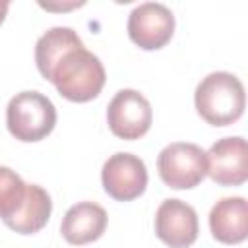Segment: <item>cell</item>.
I'll use <instances>...</instances> for the list:
<instances>
[{"instance_id": "3", "label": "cell", "mask_w": 248, "mask_h": 248, "mask_svg": "<svg viewBox=\"0 0 248 248\" xmlns=\"http://www.w3.org/2000/svg\"><path fill=\"white\" fill-rule=\"evenodd\" d=\"M6 124L16 140L25 143L41 141L56 126V108L46 95L39 91H21L8 103Z\"/></svg>"}, {"instance_id": "8", "label": "cell", "mask_w": 248, "mask_h": 248, "mask_svg": "<svg viewBox=\"0 0 248 248\" xmlns=\"http://www.w3.org/2000/svg\"><path fill=\"white\" fill-rule=\"evenodd\" d=\"M205 155L207 174L219 186H240L248 180V145L244 138H221Z\"/></svg>"}, {"instance_id": "4", "label": "cell", "mask_w": 248, "mask_h": 248, "mask_svg": "<svg viewBox=\"0 0 248 248\" xmlns=\"http://www.w3.org/2000/svg\"><path fill=\"white\" fill-rule=\"evenodd\" d=\"M161 180L174 190H190L207 174L205 151L190 141H174L161 149L157 157Z\"/></svg>"}, {"instance_id": "5", "label": "cell", "mask_w": 248, "mask_h": 248, "mask_svg": "<svg viewBox=\"0 0 248 248\" xmlns=\"http://www.w3.org/2000/svg\"><path fill=\"white\" fill-rule=\"evenodd\" d=\"M107 122L110 132L120 140H140L153 122L149 101L136 89H120L107 107Z\"/></svg>"}, {"instance_id": "2", "label": "cell", "mask_w": 248, "mask_h": 248, "mask_svg": "<svg viewBox=\"0 0 248 248\" xmlns=\"http://www.w3.org/2000/svg\"><path fill=\"white\" fill-rule=\"evenodd\" d=\"M194 105L198 114L211 126L236 122L246 107L242 81L231 72H211L196 87Z\"/></svg>"}, {"instance_id": "15", "label": "cell", "mask_w": 248, "mask_h": 248, "mask_svg": "<svg viewBox=\"0 0 248 248\" xmlns=\"http://www.w3.org/2000/svg\"><path fill=\"white\" fill-rule=\"evenodd\" d=\"M8 8H10V2H0V23L4 21V17L8 14Z\"/></svg>"}, {"instance_id": "12", "label": "cell", "mask_w": 248, "mask_h": 248, "mask_svg": "<svg viewBox=\"0 0 248 248\" xmlns=\"http://www.w3.org/2000/svg\"><path fill=\"white\" fill-rule=\"evenodd\" d=\"M31 190L33 184H25L16 170L0 165V219L8 229L25 209Z\"/></svg>"}, {"instance_id": "10", "label": "cell", "mask_w": 248, "mask_h": 248, "mask_svg": "<svg viewBox=\"0 0 248 248\" xmlns=\"http://www.w3.org/2000/svg\"><path fill=\"white\" fill-rule=\"evenodd\" d=\"M107 211L95 202H78L72 205L60 225V232L68 244L83 246L99 240L107 229Z\"/></svg>"}, {"instance_id": "7", "label": "cell", "mask_w": 248, "mask_h": 248, "mask_svg": "<svg viewBox=\"0 0 248 248\" xmlns=\"http://www.w3.org/2000/svg\"><path fill=\"white\" fill-rule=\"evenodd\" d=\"M174 33V16L161 2H143L128 16V37L143 50L163 48Z\"/></svg>"}, {"instance_id": "14", "label": "cell", "mask_w": 248, "mask_h": 248, "mask_svg": "<svg viewBox=\"0 0 248 248\" xmlns=\"http://www.w3.org/2000/svg\"><path fill=\"white\" fill-rule=\"evenodd\" d=\"M39 6L41 8H45V10H72V8H79V6H83V2H70V4H45V2H39Z\"/></svg>"}, {"instance_id": "13", "label": "cell", "mask_w": 248, "mask_h": 248, "mask_svg": "<svg viewBox=\"0 0 248 248\" xmlns=\"http://www.w3.org/2000/svg\"><path fill=\"white\" fill-rule=\"evenodd\" d=\"M50 211H52V202H50L48 192L41 188L39 184H33L31 198L25 209L21 211V215L16 219V223L10 229L19 234H35L48 223Z\"/></svg>"}, {"instance_id": "9", "label": "cell", "mask_w": 248, "mask_h": 248, "mask_svg": "<svg viewBox=\"0 0 248 248\" xmlns=\"http://www.w3.org/2000/svg\"><path fill=\"white\" fill-rule=\"evenodd\" d=\"M200 232L196 209L176 198L165 200L155 213V234L170 248H188Z\"/></svg>"}, {"instance_id": "6", "label": "cell", "mask_w": 248, "mask_h": 248, "mask_svg": "<svg viewBox=\"0 0 248 248\" xmlns=\"http://www.w3.org/2000/svg\"><path fill=\"white\" fill-rule=\"evenodd\" d=\"M147 178L143 159L126 151L110 155L101 170L103 188L116 202H132L140 198L147 188Z\"/></svg>"}, {"instance_id": "1", "label": "cell", "mask_w": 248, "mask_h": 248, "mask_svg": "<svg viewBox=\"0 0 248 248\" xmlns=\"http://www.w3.org/2000/svg\"><path fill=\"white\" fill-rule=\"evenodd\" d=\"M37 70L72 103L95 99L107 81L99 56L89 52L72 27H50L35 45Z\"/></svg>"}, {"instance_id": "11", "label": "cell", "mask_w": 248, "mask_h": 248, "mask_svg": "<svg viewBox=\"0 0 248 248\" xmlns=\"http://www.w3.org/2000/svg\"><path fill=\"white\" fill-rule=\"evenodd\" d=\"M209 229L223 244H240L248 236V203L242 196L221 198L209 211Z\"/></svg>"}]
</instances>
